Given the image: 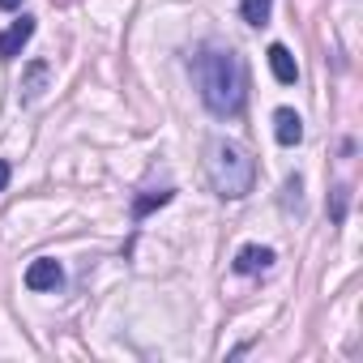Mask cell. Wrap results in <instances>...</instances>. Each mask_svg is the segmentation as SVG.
<instances>
[{
	"label": "cell",
	"instance_id": "cell-1",
	"mask_svg": "<svg viewBox=\"0 0 363 363\" xmlns=\"http://www.w3.org/2000/svg\"><path fill=\"white\" fill-rule=\"evenodd\" d=\"M197 86H201V103L214 116H240L244 111V65L240 56L223 52V48H206L197 56Z\"/></svg>",
	"mask_w": 363,
	"mask_h": 363
},
{
	"label": "cell",
	"instance_id": "cell-2",
	"mask_svg": "<svg viewBox=\"0 0 363 363\" xmlns=\"http://www.w3.org/2000/svg\"><path fill=\"white\" fill-rule=\"evenodd\" d=\"M206 171H210V184L218 189V197H227V201H240L257 189V162L248 158L244 145H235L227 137H214L206 145Z\"/></svg>",
	"mask_w": 363,
	"mask_h": 363
},
{
	"label": "cell",
	"instance_id": "cell-3",
	"mask_svg": "<svg viewBox=\"0 0 363 363\" xmlns=\"http://www.w3.org/2000/svg\"><path fill=\"white\" fill-rule=\"evenodd\" d=\"M60 282H65V269H60L52 257H39V261L26 265V286H30V291H56Z\"/></svg>",
	"mask_w": 363,
	"mask_h": 363
},
{
	"label": "cell",
	"instance_id": "cell-4",
	"mask_svg": "<svg viewBox=\"0 0 363 363\" xmlns=\"http://www.w3.org/2000/svg\"><path fill=\"white\" fill-rule=\"evenodd\" d=\"M30 35H35V18H18L5 35H0V60H13V56H22V48L30 43Z\"/></svg>",
	"mask_w": 363,
	"mask_h": 363
},
{
	"label": "cell",
	"instance_id": "cell-5",
	"mask_svg": "<svg viewBox=\"0 0 363 363\" xmlns=\"http://www.w3.org/2000/svg\"><path fill=\"white\" fill-rule=\"evenodd\" d=\"M48 82H52V65H48V60H30V65H26V73H22V103L43 99Z\"/></svg>",
	"mask_w": 363,
	"mask_h": 363
},
{
	"label": "cell",
	"instance_id": "cell-6",
	"mask_svg": "<svg viewBox=\"0 0 363 363\" xmlns=\"http://www.w3.org/2000/svg\"><path fill=\"white\" fill-rule=\"evenodd\" d=\"M274 137H278V145H299V141H303V120H299V111L278 107V111H274Z\"/></svg>",
	"mask_w": 363,
	"mask_h": 363
},
{
	"label": "cell",
	"instance_id": "cell-7",
	"mask_svg": "<svg viewBox=\"0 0 363 363\" xmlns=\"http://www.w3.org/2000/svg\"><path fill=\"white\" fill-rule=\"evenodd\" d=\"M274 265V248H261V244H248L235 252V274H265Z\"/></svg>",
	"mask_w": 363,
	"mask_h": 363
},
{
	"label": "cell",
	"instance_id": "cell-8",
	"mask_svg": "<svg viewBox=\"0 0 363 363\" xmlns=\"http://www.w3.org/2000/svg\"><path fill=\"white\" fill-rule=\"evenodd\" d=\"M269 69H274V77H278L282 86H295V77H299V65H295V56H291L282 43L269 48Z\"/></svg>",
	"mask_w": 363,
	"mask_h": 363
},
{
	"label": "cell",
	"instance_id": "cell-9",
	"mask_svg": "<svg viewBox=\"0 0 363 363\" xmlns=\"http://www.w3.org/2000/svg\"><path fill=\"white\" fill-rule=\"evenodd\" d=\"M269 9H274V0H240V13H244L248 26H265Z\"/></svg>",
	"mask_w": 363,
	"mask_h": 363
},
{
	"label": "cell",
	"instance_id": "cell-10",
	"mask_svg": "<svg viewBox=\"0 0 363 363\" xmlns=\"http://www.w3.org/2000/svg\"><path fill=\"white\" fill-rule=\"evenodd\" d=\"M171 197H175L171 189H158V193H145V197H137V201H133V218H145L150 210H158V206H167Z\"/></svg>",
	"mask_w": 363,
	"mask_h": 363
},
{
	"label": "cell",
	"instance_id": "cell-11",
	"mask_svg": "<svg viewBox=\"0 0 363 363\" xmlns=\"http://www.w3.org/2000/svg\"><path fill=\"white\" fill-rule=\"evenodd\" d=\"M346 218V189H333V223Z\"/></svg>",
	"mask_w": 363,
	"mask_h": 363
},
{
	"label": "cell",
	"instance_id": "cell-12",
	"mask_svg": "<svg viewBox=\"0 0 363 363\" xmlns=\"http://www.w3.org/2000/svg\"><path fill=\"white\" fill-rule=\"evenodd\" d=\"M9 175H13V167H9L5 158H0V193H5V189H9Z\"/></svg>",
	"mask_w": 363,
	"mask_h": 363
},
{
	"label": "cell",
	"instance_id": "cell-13",
	"mask_svg": "<svg viewBox=\"0 0 363 363\" xmlns=\"http://www.w3.org/2000/svg\"><path fill=\"white\" fill-rule=\"evenodd\" d=\"M0 9H22V0H0Z\"/></svg>",
	"mask_w": 363,
	"mask_h": 363
}]
</instances>
